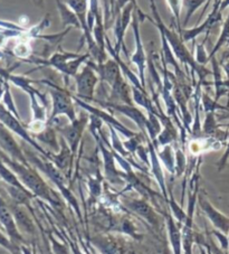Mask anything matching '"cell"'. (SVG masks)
Wrapping results in <instances>:
<instances>
[{"mask_svg": "<svg viewBox=\"0 0 229 254\" xmlns=\"http://www.w3.org/2000/svg\"><path fill=\"white\" fill-rule=\"evenodd\" d=\"M91 242L101 254H125L126 245L122 239L111 234H100L91 239Z\"/></svg>", "mask_w": 229, "mask_h": 254, "instance_id": "obj_7", "label": "cell"}, {"mask_svg": "<svg viewBox=\"0 0 229 254\" xmlns=\"http://www.w3.org/2000/svg\"><path fill=\"white\" fill-rule=\"evenodd\" d=\"M0 226L5 231V233L9 236L12 242L18 245L27 244V241L17 227L14 215H12L10 208L8 206V203L1 194H0Z\"/></svg>", "mask_w": 229, "mask_h": 254, "instance_id": "obj_3", "label": "cell"}, {"mask_svg": "<svg viewBox=\"0 0 229 254\" xmlns=\"http://www.w3.org/2000/svg\"><path fill=\"white\" fill-rule=\"evenodd\" d=\"M3 93H5V89H3L1 84H0V99H1L3 96Z\"/></svg>", "mask_w": 229, "mask_h": 254, "instance_id": "obj_18", "label": "cell"}, {"mask_svg": "<svg viewBox=\"0 0 229 254\" xmlns=\"http://www.w3.org/2000/svg\"><path fill=\"white\" fill-rule=\"evenodd\" d=\"M195 243L198 244V247H204L209 254H228L227 251H224L222 248H218L210 235H202V234H195Z\"/></svg>", "mask_w": 229, "mask_h": 254, "instance_id": "obj_13", "label": "cell"}, {"mask_svg": "<svg viewBox=\"0 0 229 254\" xmlns=\"http://www.w3.org/2000/svg\"><path fill=\"white\" fill-rule=\"evenodd\" d=\"M0 149L5 151V154L9 156L11 159L19 161L24 165H29L27 157L21 150L15 138L12 137L10 130L3 126L1 122H0Z\"/></svg>", "mask_w": 229, "mask_h": 254, "instance_id": "obj_5", "label": "cell"}, {"mask_svg": "<svg viewBox=\"0 0 229 254\" xmlns=\"http://www.w3.org/2000/svg\"><path fill=\"white\" fill-rule=\"evenodd\" d=\"M198 206L206 214L208 220L211 222L216 230L223 232L224 234H229V217L220 213L217 208L214 207L204 196L199 195L197 198Z\"/></svg>", "mask_w": 229, "mask_h": 254, "instance_id": "obj_6", "label": "cell"}, {"mask_svg": "<svg viewBox=\"0 0 229 254\" xmlns=\"http://www.w3.org/2000/svg\"><path fill=\"white\" fill-rule=\"evenodd\" d=\"M213 234L218 239V241L220 242V245H222V249L224 251H228L229 250V238H227L223 232H220L218 230L213 231Z\"/></svg>", "mask_w": 229, "mask_h": 254, "instance_id": "obj_14", "label": "cell"}, {"mask_svg": "<svg viewBox=\"0 0 229 254\" xmlns=\"http://www.w3.org/2000/svg\"><path fill=\"white\" fill-rule=\"evenodd\" d=\"M0 122H1V124L5 127H7V128L9 129L10 131H12V132L18 134L21 139L26 140V141H27L28 143L32 144L33 147L36 148L37 150L39 152H42L43 155H47L46 151L39 147L38 144L36 143V141L33 140L32 137H30V135L28 134L27 130H26L23 127V125L20 124V119L16 118L11 112L8 111L7 109L5 108V106H2L1 103H0Z\"/></svg>", "mask_w": 229, "mask_h": 254, "instance_id": "obj_4", "label": "cell"}, {"mask_svg": "<svg viewBox=\"0 0 229 254\" xmlns=\"http://www.w3.org/2000/svg\"><path fill=\"white\" fill-rule=\"evenodd\" d=\"M0 158L2 159L8 167L16 174L21 184L27 188V190L33 192L35 197L45 199L48 203H51L54 206H58L59 199L58 197L54 194L52 188L44 182V179L41 177L36 170H35L30 165H24L11 159L9 156H7L1 149H0Z\"/></svg>", "mask_w": 229, "mask_h": 254, "instance_id": "obj_1", "label": "cell"}, {"mask_svg": "<svg viewBox=\"0 0 229 254\" xmlns=\"http://www.w3.org/2000/svg\"><path fill=\"white\" fill-rule=\"evenodd\" d=\"M53 98H54V109H53L52 118L56 117L57 115H67L69 119L74 121L75 113L68 96L63 93H54Z\"/></svg>", "mask_w": 229, "mask_h": 254, "instance_id": "obj_10", "label": "cell"}, {"mask_svg": "<svg viewBox=\"0 0 229 254\" xmlns=\"http://www.w3.org/2000/svg\"><path fill=\"white\" fill-rule=\"evenodd\" d=\"M124 207L132 211L136 215L140 216L141 218L149 223L155 230H159L161 225V215L160 212H158L157 209L149 203L148 199L141 198L138 199H126L124 200Z\"/></svg>", "mask_w": 229, "mask_h": 254, "instance_id": "obj_2", "label": "cell"}, {"mask_svg": "<svg viewBox=\"0 0 229 254\" xmlns=\"http://www.w3.org/2000/svg\"><path fill=\"white\" fill-rule=\"evenodd\" d=\"M7 203L12 215H14L15 222L18 230L20 231V233L23 235H35V232H36L35 223L33 218L28 215V213L25 211V206L16 204L12 200L7 201Z\"/></svg>", "mask_w": 229, "mask_h": 254, "instance_id": "obj_8", "label": "cell"}, {"mask_svg": "<svg viewBox=\"0 0 229 254\" xmlns=\"http://www.w3.org/2000/svg\"><path fill=\"white\" fill-rule=\"evenodd\" d=\"M0 229H1V226H0Z\"/></svg>", "mask_w": 229, "mask_h": 254, "instance_id": "obj_19", "label": "cell"}, {"mask_svg": "<svg viewBox=\"0 0 229 254\" xmlns=\"http://www.w3.org/2000/svg\"><path fill=\"white\" fill-rule=\"evenodd\" d=\"M199 250H200V254H209L208 251H207L204 247H199Z\"/></svg>", "mask_w": 229, "mask_h": 254, "instance_id": "obj_17", "label": "cell"}, {"mask_svg": "<svg viewBox=\"0 0 229 254\" xmlns=\"http://www.w3.org/2000/svg\"><path fill=\"white\" fill-rule=\"evenodd\" d=\"M21 253L23 254H34L32 249L28 247V244H23L21 245Z\"/></svg>", "mask_w": 229, "mask_h": 254, "instance_id": "obj_15", "label": "cell"}, {"mask_svg": "<svg viewBox=\"0 0 229 254\" xmlns=\"http://www.w3.org/2000/svg\"><path fill=\"white\" fill-rule=\"evenodd\" d=\"M161 254H172V251H170V250H169L168 244L164 245V249H162Z\"/></svg>", "mask_w": 229, "mask_h": 254, "instance_id": "obj_16", "label": "cell"}, {"mask_svg": "<svg viewBox=\"0 0 229 254\" xmlns=\"http://www.w3.org/2000/svg\"><path fill=\"white\" fill-rule=\"evenodd\" d=\"M86 124V120H74L73 125L66 127L65 129L61 130V132L64 133L65 138L68 140L69 146L72 148L73 152L76 151L77 144L80 142L81 134L83 132V129H84Z\"/></svg>", "mask_w": 229, "mask_h": 254, "instance_id": "obj_11", "label": "cell"}, {"mask_svg": "<svg viewBox=\"0 0 229 254\" xmlns=\"http://www.w3.org/2000/svg\"><path fill=\"white\" fill-rule=\"evenodd\" d=\"M0 179H1L5 184H7V185L18 187L21 188V190H27V188L21 184L18 177L16 176V174L3 163L1 158H0Z\"/></svg>", "mask_w": 229, "mask_h": 254, "instance_id": "obj_12", "label": "cell"}, {"mask_svg": "<svg viewBox=\"0 0 229 254\" xmlns=\"http://www.w3.org/2000/svg\"><path fill=\"white\" fill-rule=\"evenodd\" d=\"M164 216L167 224V231H168L171 249H172V254H182V226L175 222L174 217L171 213L166 212Z\"/></svg>", "mask_w": 229, "mask_h": 254, "instance_id": "obj_9", "label": "cell"}]
</instances>
